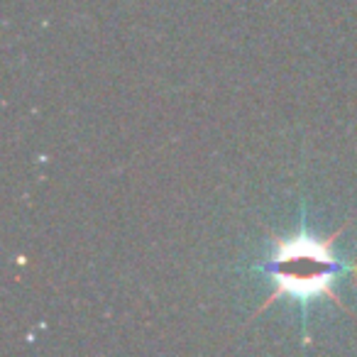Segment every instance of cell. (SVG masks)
<instances>
[{"label": "cell", "instance_id": "obj_1", "mask_svg": "<svg viewBox=\"0 0 357 357\" xmlns=\"http://www.w3.org/2000/svg\"><path fill=\"white\" fill-rule=\"evenodd\" d=\"M264 269L277 282V289L269 301L284 296V294L298 298V301H311L318 296L335 298L333 282L342 272V264L333 255L328 240H318L308 233H301L279 240Z\"/></svg>", "mask_w": 357, "mask_h": 357}]
</instances>
